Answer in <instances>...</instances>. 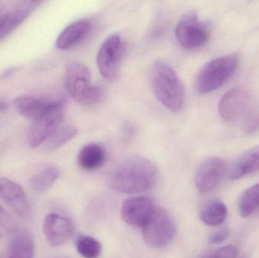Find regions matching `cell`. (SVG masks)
I'll use <instances>...</instances> for the list:
<instances>
[{
  "label": "cell",
  "mask_w": 259,
  "mask_h": 258,
  "mask_svg": "<svg viewBox=\"0 0 259 258\" xmlns=\"http://www.w3.org/2000/svg\"><path fill=\"white\" fill-rule=\"evenodd\" d=\"M158 180V171L149 159L133 157L111 171L108 184L114 190L136 194L152 189Z\"/></svg>",
  "instance_id": "cell-1"
},
{
  "label": "cell",
  "mask_w": 259,
  "mask_h": 258,
  "mask_svg": "<svg viewBox=\"0 0 259 258\" xmlns=\"http://www.w3.org/2000/svg\"><path fill=\"white\" fill-rule=\"evenodd\" d=\"M152 84L157 99L166 109L178 112L184 107L185 87L175 70L167 62L158 61L152 68Z\"/></svg>",
  "instance_id": "cell-2"
},
{
  "label": "cell",
  "mask_w": 259,
  "mask_h": 258,
  "mask_svg": "<svg viewBox=\"0 0 259 258\" xmlns=\"http://www.w3.org/2000/svg\"><path fill=\"white\" fill-rule=\"evenodd\" d=\"M65 86L71 98L82 106H94L103 97V89L91 82L88 67L79 62H70L67 65Z\"/></svg>",
  "instance_id": "cell-3"
},
{
  "label": "cell",
  "mask_w": 259,
  "mask_h": 258,
  "mask_svg": "<svg viewBox=\"0 0 259 258\" xmlns=\"http://www.w3.org/2000/svg\"><path fill=\"white\" fill-rule=\"evenodd\" d=\"M240 59L237 55H228L213 59L200 70L196 80L199 93L212 92L225 84L237 71Z\"/></svg>",
  "instance_id": "cell-4"
},
{
  "label": "cell",
  "mask_w": 259,
  "mask_h": 258,
  "mask_svg": "<svg viewBox=\"0 0 259 258\" xmlns=\"http://www.w3.org/2000/svg\"><path fill=\"white\" fill-rule=\"evenodd\" d=\"M142 229L145 242L153 248L167 246L177 233L176 224L172 217L164 209L156 208Z\"/></svg>",
  "instance_id": "cell-5"
},
{
  "label": "cell",
  "mask_w": 259,
  "mask_h": 258,
  "mask_svg": "<svg viewBox=\"0 0 259 258\" xmlns=\"http://www.w3.org/2000/svg\"><path fill=\"white\" fill-rule=\"evenodd\" d=\"M175 36L181 46L193 49L206 43L210 37L209 27L199 19L196 12L190 11L178 21Z\"/></svg>",
  "instance_id": "cell-6"
},
{
  "label": "cell",
  "mask_w": 259,
  "mask_h": 258,
  "mask_svg": "<svg viewBox=\"0 0 259 258\" xmlns=\"http://www.w3.org/2000/svg\"><path fill=\"white\" fill-rule=\"evenodd\" d=\"M65 111V101L58 100L47 115L32 122L28 132V142L30 147L36 148L47 142V139L62 126Z\"/></svg>",
  "instance_id": "cell-7"
},
{
  "label": "cell",
  "mask_w": 259,
  "mask_h": 258,
  "mask_svg": "<svg viewBox=\"0 0 259 258\" xmlns=\"http://www.w3.org/2000/svg\"><path fill=\"white\" fill-rule=\"evenodd\" d=\"M124 48L122 39L118 34L111 35L100 46L97 54V66L106 80H112L116 77Z\"/></svg>",
  "instance_id": "cell-8"
},
{
  "label": "cell",
  "mask_w": 259,
  "mask_h": 258,
  "mask_svg": "<svg viewBox=\"0 0 259 258\" xmlns=\"http://www.w3.org/2000/svg\"><path fill=\"white\" fill-rule=\"evenodd\" d=\"M251 95L246 89H231L221 98L219 112L222 119L233 121L245 116L251 109Z\"/></svg>",
  "instance_id": "cell-9"
},
{
  "label": "cell",
  "mask_w": 259,
  "mask_h": 258,
  "mask_svg": "<svg viewBox=\"0 0 259 258\" xmlns=\"http://www.w3.org/2000/svg\"><path fill=\"white\" fill-rule=\"evenodd\" d=\"M227 172L225 161L213 157L205 160L198 168L195 177L196 189L201 193H208L214 190Z\"/></svg>",
  "instance_id": "cell-10"
},
{
  "label": "cell",
  "mask_w": 259,
  "mask_h": 258,
  "mask_svg": "<svg viewBox=\"0 0 259 258\" xmlns=\"http://www.w3.org/2000/svg\"><path fill=\"white\" fill-rule=\"evenodd\" d=\"M42 231L51 247H59L66 243L74 234V225L69 218L59 214H49L44 218Z\"/></svg>",
  "instance_id": "cell-11"
},
{
  "label": "cell",
  "mask_w": 259,
  "mask_h": 258,
  "mask_svg": "<svg viewBox=\"0 0 259 258\" xmlns=\"http://www.w3.org/2000/svg\"><path fill=\"white\" fill-rule=\"evenodd\" d=\"M155 209L153 201L149 197H131L121 205V218L129 226L142 228Z\"/></svg>",
  "instance_id": "cell-12"
},
{
  "label": "cell",
  "mask_w": 259,
  "mask_h": 258,
  "mask_svg": "<svg viewBox=\"0 0 259 258\" xmlns=\"http://www.w3.org/2000/svg\"><path fill=\"white\" fill-rule=\"evenodd\" d=\"M0 198L19 218L29 216L28 199L20 185L8 178H0Z\"/></svg>",
  "instance_id": "cell-13"
},
{
  "label": "cell",
  "mask_w": 259,
  "mask_h": 258,
  "mask_svg": "<svg viewBox=\"0 0 259 258\" xmlns=\"http://www.w3.org/2000/svg\"><path fill=\"white\" fill-rule=\"evenodd\" d=\"M56 101H47L30 96H18L13 100L15 110L24 118L33 121L42 118Z\"/></svg>",
  "instance_id": "cell-14"
},
{
  "label": "cell",
  "mask_w": 259,
  "mask_h": 258,
  "mask_svg": "<svg viewBox=\"0 0 259 258\" xmlns=\"http://www.w3.org/2000/svg\"><path fill=\"white\" fill-rule=\"evenodd\" d=\"M259 170V145L240 156L228 170L230 180L243 178Z\"/></svg>",
  "instance_id": "cell-15"
},
{
  "label": "cell",
  "mask_w": 259,
  "mask_h": 258,
  "mask_svg": "<svg viewBox=\"0 0 259 258\" xmlns=\"http://www.w3.org/2000/svg\"><path fill=\"white\" fill-rule=\"evenodd\" d=\"M91 28V22L88 20L71 23L59 34L56 40V47L60 50L71 48L85 38Z\"/></svg>",
  "instance_id": "cell-16"
},
{
  "label": "cell",
  "mask_w": 259,
  "mask_h": 258,
  "mask_svg": "<svg viewBox=\"0 0 259 258\" xmlns=\"http://www.w3.org/2000/svg\"><path fill=\"white\" fill-rule=\"evenodd\" d=\"M78 165L84 171H96L102 168L106 160L104 147L99 143L87 144L78 154Z\"/></svg>",
  "instance_id": "cell-17"
},
{
  "label": "cell",
  "mask_w": 259,
  "mask_h": 258,
  "mask_svg": "<svg viewBox=\"0 0 259 258\" xmlns=\"http://www.w3.org/2000/svg\"><path fill=\"white\" fill-rule=\"evenodd\" d=\"M34 250L33 236L27 230H20L12 239L9 258H33Z\"/></svg>",
  "instance_id": "cell-18"
},
{
  "label": "cell",
  "mask_w": 259,
  "mask_h": 258,
  "mask_svg": "<svg viewBox=\"0 0 259 258\" xmlns=\"http://www.w3.org/2000/svg\"><path fill=\"white\" fill-rule=\"evenodd\" d=\"M228 208L220 200H212L207 203L201 210L200 219L204 224L217 227L223 224L228 216Z\"/></svg>",
  "instance_id": "cell-19"
},
{
  "label": "cell",
  "mask_w": 259,
  "mask_h": 258,
  "mask_svg": "<svg viewBox=\"0 0 259 258\" xmlns=\"http://www.w3.org/2000/svg\"><path fill=\"white\" fill-rule=\"evenodd\" d=\"M60 174V170L56 167L44 168L30 178V188L36 193H44L53 186Z\"/></svg>",
  "instance_id": "cell-20"
},
{
  "label": "cell",
  "mask_w": 259,
  "mask_h": 258,
  "mask_svg": "<svg viewBox=\"0 0 259 258\" xmlns=\"http://www.w3.org/2000/svg\"><path fill=\"white\" fill-rule=\"evenodd\" d=\"M243 218H249L259 210V183L248 188L242 194L238 203Z\"/></svg>",
  "instance_id": "cell-21"
},
{
  "label": "cell",
  "mask_w": 259,
  "mask_h": 258,
  "mask_svg": "<svg viewBox=\"0 0 259 258\" xmlns=\"http://www.w3.org/2000/svg\"><path fill=\"white\" fill-rule=\"evenodd\" d=\"M77 129L74 126L64 125L59 127L45 142L49 151L57 149L69 142L77 135Z\"/></svg>",
  "instance_id": "cell-22"
},
{
  "label": "cell",
  "mask_w": 259,
  "mask_h": 258,
  "mask_svg": "<svg viewBox=\"0 0 259 258\" xmlns=\"http://www.w3.org/2000/svg\"><path fill=\"white\" fill-rule=\"evenodd\" d=\"M77 252L84 258H99L101 255L100 242L91 236H80L76 241Z\"/></svg>",
  "instance_id": "cell-23"
},
{
  "label": "cell",
  "mask_w": 259,
  "mask_h": 258,
  "mask_svg": "<svg viewBox=\"0 0 259 258\" xmlns=\"http://www.w3.org/2000/svg\"><path fill=\"white\" fill-rule=\"evenodd\" d=\"M30 10L27 9H19L12 14H8L7 18L3 27L0 29V40L10 34L18 26L21 25L30 15Z\"/></svg>",
  "instance_id": "cell-24"
},
{
  "label": "cell",
  "mask_w": 259,
  "mask_h": 258,
  "mask_svg": "<svg viewBox=\"0 0 259 258\" xmlns=\"http://www.w3.org/2000/svg\"><path fill=\"white\" fill-rule=\"evenodd\" d=\"M244 130L248 135L259 133V109L251 108L245 115Z\"/></svg>",
  "instance_id": "cell-25"
},
{
  "label": "cell",
  "mask_w": 259,
  "mask_h": 258,
  "mask_svg": "<svg viewBox=\"0 0 259 258\" xmlns=\"http://www.w3.org/2000/svg\"><path fill=\"white\" fill-rule=\"evenodd\" d=\"M238 254L239 250L237 247L234 245H230L214 250L202 258H236Z\"/></svg>",
  "instance_id": "cell-26"
},
{
  "label": "cell",
  "mask_w": 259,
  "mask_h": 258,
  "mask_svg": "<svg viewBox=\"0 0 259 258\" xmlns=\"http://www.w3.org/2000/svg\"><path fill=\"white\" fill-rule=\"evenodd\" d=\"M0 227L9 232L16 231L18 224L15 218L0 205Z\"/></svg>",
  "instance_id": "cell-27"
},
{
  "label": "cell",
  "mask_w": 259,
  "mask_h": 258,
  "mask_svg": "<svg viewBox=\"0 0 259 258\" xmlns=\"http://www.w3.org/2000/svg\"><path fill=\"white\" fill-rule=\"evenodd\" d=\"M228 235H229V231L228 229L219 230L210 236L209 242L212 245L222 243L228 238Z\"/></svg>",
  "instance_id": "cell-28"
},
{
  "label": "cell",
  "mask_w": 259,
  "mask_h": 258,
  "mask_svg": "<svg viewBox=\"0 0 259 258\" xmlns=\"http://www.w3.org/2000/svg\"><path fill=\"white\" fill-rule=\"evenodd\" d=\"M16 68H8L6 71H3V73H1L0 74V81L2 80H6V79L9 78L12 74L15 73V71H16Z\"/></svg>",
  "instance_id": "cell-29"
},
{
  "label": "cell",
  "mask_w": 259,
  "mask_h": 258,
  "mask_svg": "<svg viewBox=\"0 0 259 258\" xmlns=\"http://www.w3.org/2000/svg\"><path fill=\"white\" fill-rule=\"evenodd\" d=\"M9 109V105L7 101L0 98V113H5Z\"/></svg>",
  "instance_id": "cell-30"
},
{
  "label": "cell",
  "mask_w": 259,
  "mask_h": 258,
  "mask_svg": "<svg viewBox=\"0 0 259 258\" xmlns=\"http://www.w3.org/2000/svg\"><path fill=\"white\" fill-rule=\"evenodd\" d=\"M2 25H3V20L0 18V28H1Z\"/></svg>",
  "instance_id": "cell-31"
}]
</instances>
